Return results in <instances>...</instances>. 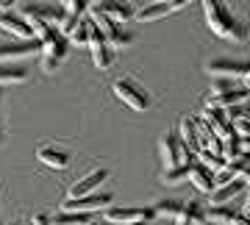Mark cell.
Here are the masks:
<instances>
[{"mask_svg":"<svg viewBox=\"0 0 250 225\" xmlns=\"http://www.w3.org/2000/svg\"><path fill=\"white\" fill-rule=\"evenodd\" d=\"M203 3V11H206V22L211 28V34L225 39V42H242L245 39V28L236 17H233L225 0H200Z\"/></svg>","mask_w":250,"mask_h":225,"instance_id":"6da1fadb","label":"cell"},{"mask_svg":"<svg viewBox=\"0 0 250 225\" xmlns=\"http://www.w3.org/2000/svg\"><path fill=\"white\" fill-rule=\"evenodd\" d=\"M114 95L123 100L125 106H131L134 111H147L150 108V95L131 78H117L114 81Z\"/></svg>","mask_w":250,"mask_h":225,"instance_id":"7a4b0ae2","label":"cell"},{"mask_svg":"<svg viewBox=\"0 0 250 225\" xmlns=\"http://www.w3.org/2000/svg\"><path fill=\"white\" fill-rule=\"evenodd\" d=\"M64 9L62 6H50V3H28L22 9V20L25 22H42V25H50V28H59L64 22Z\"/></svg>","mask_w":250,"mask_h":225,"instance_id":"3957f363","label":"cell"},{"mask_svg":"<svg viewBox=\"0 0 250 225\" xmlns=\"http://www.w3.org/2000/svg\"><path fill=\"white\" fill-rule=\"evenodd\" d=\"M111 206V192H92L86 198H67L62 203V211H72V214H92V211H103Z\"/></svg>","mask_w":250,"mask_h":225,"instance_id":"277c9868","label":"cell"},{"mask_svg":"<svg viewBox=\"0 0 250 225\" xmlns=\"http://www.w3.org/2000/svg\"><path fill=\"white\" fill-rule=\"evenodd\" d=\"M150 206H123V208H106V223L111 225H142L153 220Z\"/></svg>","mask_w":250,"mask_h":225,"instance_id":"5b68a950","label":"cell"},{"mask_svg":"<svg viewBox=\"0 0 250 225\" xmlns=\"http://www.w3.org/2000/svg\"><path fill=\"white\" fill-rule=\"evenodd\" d=\"M67 47H70V42L64 39L62 34H53L50 39H45L42 42V70L45 72H56L59 67H62V61L67 59Z\"/></svg>","mask_w":250,"mask_h":225,"instance_id":"8992f818","label":"cell"},{"mask_svg":"<svg viewBox=\"0 0 250 225\" xmlns=\"http://www.w3.org/2000/svg\"><path fill=\"white\" fill-rule=\"evenodd\" d=\"M206 72L214 75V78H245L248 61H239V59H214V61L206 64Z\"/></svg>","mask_w":250,"mask_h":225,"instance_id":"52a82bcc","label":"cell"},{"mask_svg":"<svg viewBox=\"0 0 250 225\" xmlns=\"http://www.w3.org/2000/svg\"><path fill=\"white\" fill-rule=\"evenodd\" d=\"M250 92L248 89H225V92H208L206 95V108H233V106H242L248 100Z\"/></svg>","mask_w":250,"mask_h":225,"instance_id":"ba28073f","label":"cell"},{"mask_svg":"<svg viewBox=\"0 0 250 225\" xmlns=\"http://www.w3.org/2000/svg\"><path fill=\"white\" fill-rule=\"evenodd\" d=\"M95 9H98L100 14H106L114 25L134 20V6H131L128 0H98V3H95Z\"/></svg>","mask_w":250,"mask_h":225,"instance_id":"9c48e42d","label":"cell"},{"mask_svg":"<svg viewBox=\"0 0 250 225\" xmlns=\"http://www.w3.org/2000/svg\"><path fill=\"white\" fill-rule=\"evenodd\" d=\"M106 178H108V170H103V167H100V170L86 172L83 178H78L70 186V198H86V195H92V192H98V186Z\"/></svg>","mask_w":250,"mask_h":225,"instance_id":"30bf717a","label":"cell"},{"mask_svg":"<svg viewBox=\"0 0 250 225\" xmlns=\"http://www.w3.org/2000/svg\"><path fill=\"white\" fill-rule=\"evenodd\" d=\"M245 192V184H242L239 178L233 181H225V184H217L214 189H211V195H208V206H228L236 195H242Z\"/></svg>","mask_w":250,"mask_h":225,"instance_id":"8fae6325","label":"cell"},{"mask_svg":"<svg viewBox=\"0 0 250 225\" xmlns=\"http://www.w3.org/2000/svg\"><path fill=\"white\" fill-rule=\"evenodd\" d=\"M0 28H3L6 34H11L14 39H20V42L34 39V31H31V25H28L22 17L11 14V11H0Z\"/></svg>","mask_w":250,"mask_h":225,"instance_id":"7c38bea8","label":"cell"},{"mask_svg":"<svg viewBox=\"0 0 250 225\" xmlns=\"http://www.w3.org/2000/svg\"><path fill=\"white\" fill-rule=\"evenodd\" d=\"M36 159L45 164V167H53V170H64L70 164V150L64 147H56V144H42L36 150Z\"/></svg>","mask_w":250,"mask_h":225,"instance_id":"4fadbf2b","label":"cell"},{"mask_svg":"<svg viewBox=\"0 0 250 225\" xmlns=\"http://www.w3.org/2000/svg\"><path fill=\"white\" fill-rule=\"evenodd\" d=\"M42 45H39V39H28V42H3L0 45V61H11V59H17V56H28V53H39Z\"/></svg>","mask_w":250,"mask_h":225,"instance_id":"5bb4252c","label":"cell"},{"mask_svg":"<svg viewBox=\"0 0 250 225\" xmlns=\"http://www.w3.org/2000/svg\"><path fill=\"white\" fill-rule=\"evenodd\" d=\"M208 125V131L211 134H217L220 139H225V136H233V123L228 117H225L220 108H206V114L200 117Z\"/></svg>","mask_w":250,"mask_h":225,"instance_id":"9a60e30c","label":"cell"},{"mask_svg":"<svg viewBox=\"0 0 250 225\" xmlns=\"http://www.w3.org/2000/svg\"><path fill=\"white\" fill-rule=\"evenodd\" d=\"M187 178L192 181V184H195L200 192H206V195H211V189H214V178H211V172L206 170L200 162H192V164H189Z\"/></svg>","mask_w":250,"mask_h":225,"instance_id":"2e32d148","label":"cell"},{"mask_svg":"<svg viewBox=\"0 0 250 225\" xmlns=\"http://www.w3.org/2000/svg\"><path fill=\"white\" fill-rule=\"evenodd\" d=\"M178 142L181 147H187L189 153H197V131H195V117H181L178 123Z\"/></svg>","mask_w":250,"mask_h":225,"instance_id":"e0dca14e","label":"cell"},{"mask_svg":"<svg viewBox=\"0 0 250 225\" xmlns=\"http://www.w3.org/2000/svg\"><path fill=\"white\" fill-rule=\"evenodd\" d=\"M239 217V211L233 206H214L203 211V220L206 223H214V225H233V220Z\"/></svg>","mask_w":250,"mask_h":225,"instance_id":"ac0fdd59","label":"cell"},{"mask_svg":"<svg viewBox=\"0 0 250 225\" xmlns=\"http://www.w3.org/2000/svg\"><path fill=\"white\" fill-rule=\"evenodd\" d=\"M28 78V70L22 64L0 61V83H22Z\"/></svg>","mask_w":250,"mask_h":225,"instance_id":"d6986e66","label":"cell"},{"mask_svg":"<svg viewBox=\"0 0 250 225\" xmlns=\"http://www.w3.org/2000/svg\"><path fill=\"white\" fill-rule=\"evenodd\" d=\"M181 206H184L181 200L164 198V200H156L150 208H153V214H156V217H167V220H175V217H178V211H181Z\"/></svg>","mask_w":250,"mask_h":225,"instance_id":"ffe728a7","label":"cell"},{"mask_svg":"<svg viewBox=\"0 0 250 225\" xmlns=\"http://www.w3.org/2000/svg\"><path fill=\"white\" fill-rule=\"evenodd\" d=\"M167 14H170L167 3H156V6H145L142 11H134V17L139 20V22H156V20L167 17Z\"/></svg>","mask_w":250,"mask_h":225,"instance_id":"44dd1931","label":"cell"},{"mask_svg":"<svg viewBox=\"0 0 250 225\" xmlns=\"http://www.w3.org/2000/svg\"><path fill=\"white\" fill-rule=\"evenodd\" d=\"M175 220H181V223H187V225H200V223H206V220H203V208L197 206V203H184Z\"/></svg>","mask_w":250,"mask_h":225,"instance_id":"7402d4cb","label":"cell"},{"mask_svg":"<svg viewBox=\"0 0 250 225\" xmlns=\"http://www.w3.org/2000/svg\"><path fill=\"white\" fill-rule=\"evenodd\" d=\"M89 214H72V211H59L56 217H50V225H89Z\"/></svg>","mask_w":250,"mask_h":225,"instance_id":"603a6c76","label":"cell"},{"mask_svg":"<svg viewBox=\"0 0 250 225\" xmlns=\"http://www.w3.org/2000/svg\"><path fill=\"white\" fill-rule=\"evenodd\" d=\"M189 172V164H178V167H170V170L161 172V184H167V186H178L181 181L187 178Z\"/></svg>","mask_w":250,"mask_h":225,"instance_id":"cb8c5ba5","label":"cell"},{"mask_svg":"<svg viewBox=\"0 0 250 225\" xmlns=\"http://www.w3.org/2000/svg\"><path fill=\"white\" fill-rule=\"evenodd\" d=\"M89 28H92L89 17L81 20L78 25H75V31L67 36V42H70V45H89Z\"/></svg>","mask_w":250,"mask_h":225,"instance_id":"d4e9b609","label":"cell"},{"mask_svg":"<svg viewBox=\"0 0 250 225\" xmlns=\"http://www.w3.org/2000/svg\"><path fill=\"white\" fill-rule=\"evenodd\" d=\"M59 6L64 9V14H67V17H78L81 20V14L89 9V0H62Z\"/></svg>","mask_w":250,"mask_h":225,"instance_id":"484cf974","label":"cell"},{"mask_svg":"<svg viewBox=\"0 0 250 225\" xmlns=\"http://www.w3.org/2000/svg\"><path fill=\"white\" fill-rule=\"evenodd\" d=\"M197 162L203 164L208 172H220V170L225 167V162L220 159V156H206V153H200V159H197Z\"/></svg>","mask_w":250,"mask_h":225,"instance_id":"4316f807","label":"cell"},{"mask_svg":"<svg viewBox=\"0 0 250 225\" xmlns=\"http://www.w3.org/2000/svg\"><path fill=\"white\" fill-rule=\"evenodd\" d=\"M189 3H195V0H167V9H170V11H181V9H187Z\"/></svg>","mask_w":250,"mask_h":225,"instance_id":"83f0119b","label":"cell"},{"mask_svg":"<svg viewBox=\"0 0 250 225\" xmlns=\"http://www.w3.org/2000/svg\"><path fill=\"white\" fill-rule=\"evenodd\" d=\"M28 225H50V217H47V214H34Z\"/></svg>","mask_w":250,"mask_h":225,"instance_id":"f1b7e54d","label":"cell"},{"mask_svg":"<svg viewBox=\"0 0 250 225\" xmlns=\"http://www.w3.org/2000/svg\"><path fill=\"white\" fill-rule=\"evenodd\" d=\"M11 6H17V0H0V11H11Z\"/></svg>","mask_w":250,"mask_h":225,"instance_id":"f546056e","label":"cell"},{"mask_svg":"<svg viewBox=\"0 0 250 225\" xmlns=\"http://www.w3.org/2000/svg\"><path fill=\"white\" fill-rule=\"evenodd\" d=\"M239 214H242V217H248V220H250V195H248V200H245V206H242Z\"/></svg>","mask_w":250,"mask_h":225,"instance_id":"4dcf8cb0","label":"cell"},{"mask_svg":"<svg viewBox=\"0 0 250 225\" xmlns=\"http://www.w3.org/2000/svg\"><path fill=\"white\" fill-rule=\"evenodd\" d=\"M233 225H250V220H248V217H236V220H233Z\"/></svg>","mask_w":250,"mask_h":225,"instance_id":"1f68e13d","label":"cell"},{"mask_svg":"<svg viewBox=\"0 0 250 225\" xmlns=\"http://www.w3.org/2000/svg\"><path fill=\"white\" fill-rule=\"evenodd\" d=\"M242 81H245V89H250V64H248V72H245V78H242Z\"/></svg>","mask_w":250,"mask_h":225,"instance_id":"d6a6232c","label":"cell"},{"mask_svg":"<svg viewBox=\"0 0 250 225\" xmlns=\"http://www.w3.org/2000/svg\"><path fill=\"white\" fill-rule=\"evenodd\" d=\"M89 225H111V223H106V220H92Z\"/></svg>","mask_w":250,"mask_h":225,"instance_id":"836d02e7","label":"cell"},{"mask_svg":"<svg viewBox=\"0 0 250 225\" xmlns=\"http://www.w3.org/2000/svg\"><path fill=\"white\" fill-rule=\"evenodd\" d=\"M175 225H187V223H181V220H175Z\"/></svg>","mask_w":250,"mask_h":225,"instance_id":"e575fe53","label":"cell"},{"mask_svg":"<svg viewBox=\"0 0 250 225\" xmlns=\"http://www.w3.org/2000/svg\"><path fill=\"white\" fill-rule=\"evenodd\" d=\"M11 225H28V223H11Z\"/></svg>","mask_w":250,"mask_h":225,"instance_id":"d590c367","label":"cell"},{"mask_svg":"<svg viewBox=\"0 0 250 225\" xmlns=\"http://www.w3.org/2000/svg\"><path fill=\"white\" fill-rule=\"evenodd\" d=\"M245 34H248V39H250V28H248V31H245Z\"/></svg>","mask_w":250,"mask_h":225,"instance_id":"8d00e7d4","label":"cell"},{"mask_svg":"<svg viewBox=\"0 0 250 225\" xmlns=\"http://www.w3.org/2000/svg\"><path fill=\"white\" fill-rule=\"evenodd\" d=\"M156 3H167V0H156Z\"/></svg>","mask_w":250,"mask_h":225,"instance_id":"74e56055","label":"cell"},{"mask_svg":"<svg viewBox=\"0 0 250 225\" xmlns=\"http://www.w3.org/2000/svg\"><path fill=\"white\" fill-rule=\"evenodd\" d=\"M245 159H248V164H250V156H245Z\"/></svg>","mask_w":250,"mask_h":225,"instance_id":"f35d334b","label":"cell"}]
</instances>
